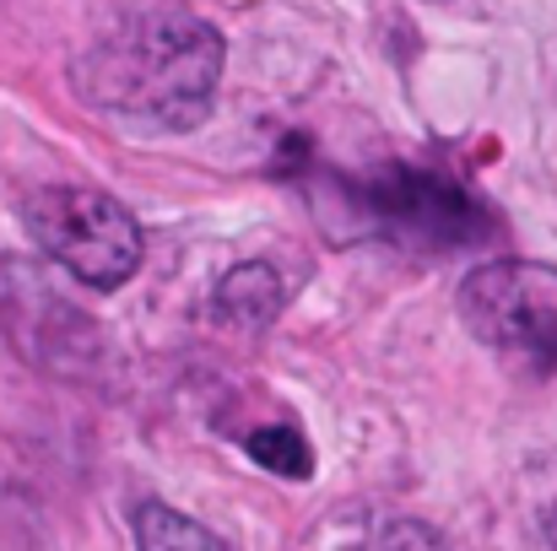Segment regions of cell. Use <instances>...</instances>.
<instances>
[{
    "label": "cell",
    "instance_id": "cell-1",
    "mask_svg": "<svg viewBox=\"0 0 557 551\" xmlns=\"http://www.w3.org/2000/svg\"><path fill=\"white\" fill-rule=\"evenodd\" d=\"M76 92L147 130H195L222 82V33L180 5L120 16L76 60Z\"/></svg>",
    "mask_w": 557,
    "mask_h": 551
},
{
    "label": "cell",
    "instance_id": "cell-2",
    "mask_svg": "<svg viewBox=\"0 0 557 551\" xmlns=\"http://www.w3.org/2000/svg\"><path fill=\"white\" fill-rule=\"evenodd\" d=\"M33 243L60 260L82 287L114 292L141 265V222L103 189L87 184H49L22 205Z\"/></svg>",
    "mask_w": 557,
    "mask_h": 551
},
{
    "label": "cell",
    "instance_id": "cell-3",
    "mask_svg": "<svg viewBox=\"0 0 557 551\" xmlns=\"http://www.w3.org/2000/svg\"><path fill=\"white\" fill-rule=\"evenodd\" d=\"M471 336L520 373H557V271L536 260H487L460 287Z\"/></svg>",
    "mask_w": 557,
    "mask_h": 551
},
{
    "label": "cell",
    "instance_id": "cell-4",
    "mask_svg": "<svg viewBox=\"0 0 557 551\" xmlns=\"http://www.w3.org/2000/svg\"><path fill=\"white\" fill-rule=\"evenodd\" d=\"M216 309L233 320V325H271L276 309H282V276L260 260L249 265H233L216 287Z\"/></svg>",
    "mask_w": 557,
    "mask_h": 551
},
{
    "label": "cell",
    "instance_id": "cell-5",
    "mask_svg": "<svg viewBox=\"0 0 557 551\" xmlns=\"http://www.w3.org/2000/svg\"><path fill=\"white\" fill-rule=\"evenodd\" d=\"M136 547L141 551H233L222 536H211L206 525H195L189 514L169 503H141L136 509Z\"/></svg>",
    "mask_w": 557,
    "mask_h": 551
},
{
    "label": "cell",
    "instance_id": "cell-6",
    "mask_svg": "<svg viewBox=\"0 0 557 551\" xmlns=\"http://www.w3.org/2000/svg\"><path fill=\"white\" fill-rule=\"evenodd\" d=\"M249 454L271 476H287V481H309L314 476V449H309V438L298 427H260L249 438Z\"/></svg>",
    "mask_w": 557,
    "mask_h": 551
},
{
    "label": "cell",
    "instance_id": "cell-7",
    "mask_svg": "<svg viewBox=\"0 0 557 551\" xmlns=\"http://www.w3.org/2000/svg\"><path fill=\"white\" fill-rule=\"evenodd\" d=\"M369 551H449V547L428 525H417V519H389V525L373 530Z\"/></svg>",
    "mask_w": 557,
    "mask_h": 551
},
{
    "label": "cell",
    "instance_id": "cell-8",
    "mask_svg": "<svg viewBox=\"0 0 557 551\" xmlns=\"http://www.w3.org/2000/svg\"><path fill=\"white\" fill-rule=\"evenodd\" d=\"M553 536H557V519H553Z\"/></svg>",
    "mask_w": 557,
    "mask_h": 551
}]
</instances>
